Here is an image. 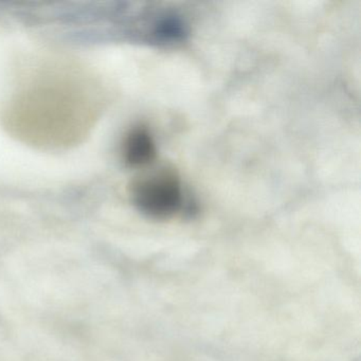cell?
Instances as JSON below:
<instances>
[{"label": "cell", "instance_id": "6da1fadb", "mask_svg": "<svg viewBox=\"0 0 361 361\" xmlns=\"http://www.w3.org/2000/svg\"><path fill=\"white\" fill-rule=\"evenodd\" d=\"M134 202L137 208L149 217L166 219L183 206V191L173 173L162 171L141 179L135 185Z\"/></svg>", "mask_w": 361, "mask_h": 361}, {"label": "cell", "instance_id": "7a4b0ae2", "mask_svg": "<svg viewBox=\"0 0 361 361\" xmlns=\"http://www.w3.org/2000/svg\"><path fill=\"white\" fill-rule=\"evenodd\" d=\"M155 142L147 128H134L126 137L124 157L130 166H145L155 158Z\"/></svg>", "mask_w": 361, "mask_h": 361}]
</instances>
